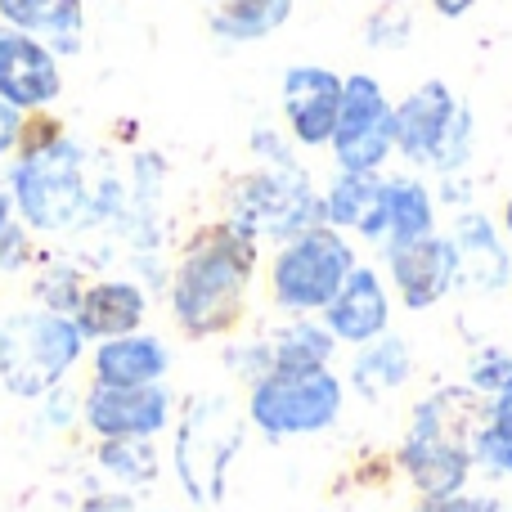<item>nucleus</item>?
Listing matches in <instances>:
<instances>
[{
	"instance_id": "f257e3e1",
	"label": "nucleus",
	"mask_w": 512,
	"mask_h": 512,
	"mask_svg": "<svg viewBox=\"0 0 512 512\" xmlns=\"http://www.w3.org/2000/svg\"><path fill=\"white\" fill-rule=\"evenodd\" d=\"M261 265V243L234 221L198 225L167 279V306L189 342L225 337L248 315V292Z\"/></svg>"
},
{
	"instance_id": "f03ea898",
	"label": "nucleus",
	"mask_w": 512,
	"mask_h": 512,
	"mask_svg": "<svg viewBox=\"0 0 512 512\" xmlns=\"http://www.w3.org/2000/svg\"><path fill=\"white\" fill-rule=\"evenodd\" d=\"M86 162H90L86 144L63 131L59 122H45L41 135L27 122L23 144L9 158V176H5V194L14 198L18 221L32 234L95 230L99 180H90Z\"/></svg>"
},
{
	"instance_id": "7ed1b4c3",
	"label": "nucleus",
	"mask_w": 512,
	"mask_h": 512,
	"mask_svg": "<svg viewBox=\"0 0 512 512\" xmlns=\"http://www.w3.org/2000/svg\"><path fill=\"white\" fill-rule=\"evenodd\" d=\"M486 418V400L463 382L441 387L409 409V427L396 445V468L418 490V499H450L472 486V445Z\"/></svg>"
},
{
	"instance_id": "20e7f679",
	"label": "nucleus",
	"mask_w": 512,
	"mask_h": 512,
	"mask_svg": "<svg viewBox=\"0 0 512 512\" xmlns=\"http://www.w3.org/2000/svg\"><path fill=\"white\" fill-rule=\"evenodd\" d=\"M171 472L189 504L216 508L230 490V468L248 436V414L225 391H198L180 405L171 427Z\"/></svg>"
},
{
	"instance_id": "39448f33",
	"label": "nucleus",
	"mask_w": 512,
	"mask_h": 512,
	"mask_svg": "<svg viewBox=\"0 0 512 512\" xmlns=\"http://www.w3.org/2000/svg\"><path fill=\"white\" fill-rule=\"evenodd\" d=\"M86 337L68 315L23 306L0 315V387L14 400H41L86 360Z\"/></svg>"
},
{
	"instance_id": "423d86ee",
	"label": "nucleus",
	"mask_w": 512,
	"mask_h": 512,
	"mask_svg": "<svg viewBox=\"0 0 512 512\" xmlns=\"http://www.w3.org/2000/svg\"><path fill=\"white\" fill-rule=\"evenodd\" d=\"M346 409V382L328 369H274L248 387L243 414L265 441H306L337 427Z\"/></svg>"
},
{
	"instance_id": "0eeeda50",
	"label": "nucleus",
	"mask_w": 512,
	"mask_h": 512,
	"mask_svg": "<svg viewBox=\"0 0 512 512\" xmlns=\"http://www.w3.org/2000/svg\"><path fill=\"white\" fill-rule=\"evenodd\" d=\"M225 221L248 230L256 243H288L297 234L324 225V194L306 167H256L239 176L225 194Z\"/></svg>"
},
{
	"instance_id": "6e6552de",
	"label": "nucleus",
	"mask_w": 512,
	"mask_h": 512,
	"mask_svg": "<svg viewBox=\"0 0 512 512\" xmlns=\"http://www.w3.org/2000/svg\"><path fill=\"white\" fill-rule=\"evenodd\" d=\"M360 265L351 239L333 225L297 234L279 243L270 261V301L283 315H324V306L342 292L346 274Z\"/></svg>"
},
{
	"instance_id": "1a4fd4ad",
	"label": "nucleus",
	"mask_w": 512,
	"mask_h": 512,
	"mask_svg": "<svg viewBox=\"0 0 512 512\" xmlns=\"http://www.w3.org/2000/svg\"><path fill=\"white\" fill-rule=\"evenodd\" d=\"M328 149L337 171H382L396 153V104L373 72H351L342 81V113Z\"/></svg>"
},
{
	"instance_id": "9d476101",
	"label": "nucleus",
	"mask_w": 512,
	"mask_h": 512,
	"mask_svg": "<svg viewBox=\"0 0 512 512\" xmlns=\"http://www.w3.org/2000/svg\"><path fill=\"white\" fill-rule=\"evenodd\" d=\"M81 427L95 441H158L176 427V391L167 382L153 387H104L90 382L81 391Z\"/></svg>"
},
{
	"instance_id": "9b49d317",
	"label": "nucleus",
	"mask_w": 512,
	"mask_h": 512,
	"mask_svg": "<svg viewBox=\"0 0 512 512\" xmlns=\"http://www.w3.org/2000/svg\"><path fill=\"white\" fill-rule=\"evenodd\" d=\"M342 72L324 63H292L279 77V108L297 149H328L342 113Z\"/></svg>"
},
{
	"instance_id": "f8f14e48",
	"label": "nucleus",
	"mask_w": 512,
	"mask_h": 512,
	"mask_svg": "<svg viewBox=\"0 0 512 512\" xmlns=\"http://www.w3.org/2000/svg\"><path fill=\"white\" fill-rule=\"evenodd\" d=\"M387 283L405 310H432L459 288V256H454L450 234H427L418 243L382 248Z\"/></svg>"
},
{
	"instance_id": "ddd939ff",
	"label": "nucleus",
	"mask_w": 512,
	"mask_h": 512,
	"mask_svg": "<svg viewBox=\"0 0 512 512\" xmlns=\"http://www.w3.org/2000/svg\"><path fill=\"white\" fill-rule=\"evenodd\" d=\"M63 68L45 41L14 27H0V99L23 117H41L59 104Z\"/></svg>"
},
{
	"instance_id": "4468645a",
	"label": "nucleus",
	"mask_w": 512,
	"mask_h": 512,
	"mask_svg": "<svg viewBox=\"0 0 512 512\" xmlns=\"http://www.w3.org/2000/svg\"><path fill=\"white\" fill-rule=\"evenodd\" d=\"M459 108H463V99L454 95L445 81H436V77L418 81L396 104V153L409 167L432 171V162H436V153H441Z\"/></svg>"
},
{
	"instance_id": "2eb2a0df",
	"label": "nucleus",
	"mask_w": 512,
	"mask_h": 512,
	"mask_svg": "<svg viewBox=\"0 0 512 512\" xmlns=\"http://www.w3.org/2000/svg\"><path fill=\"white\" fill-rule=\"evenodd\" d=\"M450 243L459 256V288L477 292V297H495V292L512 288V248L495 216L477 212V207L454 212Z\"/></svg>"
},
{
	"instance_id": "dca6fc26",
	"label": "nucleus",
	"mask_w": 512,
	"mask_h": 512,
	"mask_svg": "<svg viewBox=\"0 0 512 512\" xmlns=\"http://www.w3.org/2000/svg\"><path fill=\"white\" fill-rule=\"evenodd\" d=\"M319 319L337 337V346H369L391 333V288L378 265H355Z\"/></svg>"
},
{
	"instance_id": "f3484780",
	"label": "nucleus",
	"mask_w": 512,
	"mask_h": 512,
	"mask_svg": "<svg viewBox=\"0 0 512 512\" xmlns=\"http://www.w3.org/2000/svg\"><path fill=\"white\" fill-rule=\"evenodd\" d=\"M149 288L140 279H122V274H108V279H90L81 292V306L72 315V324L81 328L86 342H113V337L140 333L149 324Z\"/></svg>"
},
{
	"instance_id": "a211bd4d",
	"label": "nucleus",
	"mask_w": 512,
	"mask_h": 512,
	"mask_svg": "<svg viewBox=\"0 0 512 512\" xmlns=\"http://www.w3.org/2000/svg\"><path fill=\"white\" fill-rule=\"evenodd\" d=\"M324 225L360 234L364 243H387V207H382V171H337L324 189Z\"/></svg>"
},
{
	"instance_id": "6ab92c4d",
	"label": "nucleus",
	"mask_w": 512,
	"mask_h": 512,
	"mask_svg": "<svg viewBox=\"0 0 512 512\" xmlns=\"http://www.w3.org/2000/svg\"><path fill=\"white\" fill-rule=\"evenodd\" d=\"M167 373L171 346L149 328L95 342L90 351V382H104V387H153V382H167Z\"/></svg>"
},
{
	"instance_id": "aec40b11",
	"label": "nucleus",
	"mask_w": 512,
	"mask_h": 512,
	"mask_svg": "<svg viewBox=\"0 0 512 512\" xmlns=\"http://www.w3.org/2000/svg\"><path fill=\"white\" fill-rule=\"evenodd\" d=\"M0 27L36 36L59 59H68V54H81L86 0H0Z\"/></svg>"
},
{
	"instance_id": "412c9836",
	"label": "nucleus",
	"mask_w": 512,
	"mask_h": 512,
	"mask_svg": "<svg viewBox=\"0 0 512 512\" xmlns=\"http://www.w3.org/2000/svg\"><path fill=\"white\" fill-rule=\"evenodd\" d=\"M414 378V346L400 333H382L378 342L355 346L351 373H346V391H355L360 400L378 405V400L396 396L400 387H409Z\"/></svg>"
},
{
	"instance_id": "4be33fe9",
	"label": "nucleus",
	"mask_w": 512,
	"mask_h": 512,
	"mask_svg": "<svg viewBox=\"0 0 512 512\" xmlns=\"http://www.w3.org/2000/svg\"><path fill=\"white\" fill-rule=\"evenodd\" d=\"M207 27L225 45H256L292 18V0H203Z\"/></svg>"
},
{
	"instance_id": "5701e85b",
	"label": "nucleus",
	"mask_w": 512,
	"mask_h": 512,
	"mask_svg": "<svg viewBox=\"0 0 512 512\" xmlns=\"http://www.w3.org/2000/svg\"><path fill=\"white\" fill-rule=\"evenodd\" d=\"M382 207H387V243H418L436 234V194L418 176H382Z\"/></svg>"
},
{
	"instance_id": "b1692460",
	"label": "nucleus",
	"mask_w": 512,
	"mask_h": 512,
	"mask_svg": "<svg viewBox=\"0 0 512 512\" xmlns=\"http://www.w3.org/2000/svg\"><path fill=\"white\" fill-rule=\"evenodd\" d=\"M274 369H328L337 355V337L324 328L319 315H292L265 333Z\"/></svg>"
},
{
	"instance_id": "393cba45",
	"label": "nucleus",
	"mask_w": 512,
	"mask_h": 512,
	"mask_svg": "<svg viewBox=\"0 0 512 512\" xmlns=\"http://www.w3.org/2000/svg\"><path fill=\"white\" fill-rule=\"evenodd\" d=\"M95 472L113 490L140 495L162 477L158 441H95Z\"/></svg>"
},
{
	"instance_id": "a878e982",
	"label": "nucleus",
	"mask_w": 512,
	"mask_h": 512,
	"mask_svg": "<svg viewBox=\"0 0 512 512\" xmlns=\"http://www.w3.org/2000/svg\"><path fill=\"white\" fill-rule=\"evenodd\" d=\"M477 472L495 481H512V391L486 400V418L477 427V445H472Z\"/></svg>"
},
{
	"instance_id": "bb28decb",
	"label": "nucleus",
	"mask_w": 512,
	"mask_h": 512,
	"mask_svg": "<svg viewBox=\"0 0 512 512\" xmlns=\"http://www.w3.org/2000/svg\"><path fill=\"white\" fill-rule=\"evenodd\" d=\"M86 283L90 279L72 261H50V265H41V270H36V279H32V306L72 319V315H77V306H81Z\"/></svg>"
},
{
	"instance_id": "cd10ccee",
	"label": "nucleus",
	"mask_w": 512,
	"mask_h": 512,
	"mask_svg": "<svg viewBox=\"0 0 512 512\" xmlns=\"http://www.w3.org/2000/svg\"><path fill=\"white\" fill-rule=\"evenodd\" d=\"M360 36L369 50H382V54L405 50V45L414 41V9H409V0H382V5L364 18Z\"/></svg>"
},
{
	"instance_id": "c85d7f7f",
	"label": "nucleus",
	"mask_w": 512,
	"mask_h": 512,
	"mask_svg": "<svg viewBox=\"0 0 512 512\" xmlns=\"http://www.w3.org/2000/svg\"><path fill=\"white\" fill-rule=\"evenodd\" d=\"M468 387L477 391L481 400H495L512 391V351L504 346H481V351L468 355Z\"/></svg>"
},
{
	"instance_id": "c756f323",
	"label": "nucleus",
	"mask_w": 512,
	"mask_h": 512,
	"mask_svg": "<svg viewBox=\"0 0 512 512\" xmlns=\"http://www.w3.org/2000/svg\"><path fill=\"white\" fill-rule=\"evenodd\" d=\"M472 153H477V113H472V104L459 108V117H454L450 135H445L441 153H436L432 171L436 176H454V171H463L472 162Z\"/></svg>"
},
{
	"instance_id": "7c9ffc66",
	"label": "nucleus",
	"mask_w": 512,
	"mask_h": 512,
	"mask_svg": "<svg viewBox=\"0 0 512 512\" xmlns=\"http://www.w3.org/2000/svg\"><path fill=\"white\" fill-rule=\"evenodd\" d=\"M81 423V396L63 382V387H54V391H45L41 400H36V418H32V427L41 436H54V432H72V427Z\"/></svg>"
},
{
	"instance_id": "2f4dec72",
	"label": "nucleus",
	"mask_w": 512,
	"mask_h": 512,
	"mask_svg": "<svg viewBox=\"0 0 512 512\" xmlns=\"http://www.w3.org/2000/svg\"><path fill=\"white\" fill-rule=\"evenodd\" d=\"M248 149H252L256 167H274V171H283V167H301L292 135L274 131V126H256L252 140H248Z\"/></svg>"
},
{
	"instance_id": "473e14b6",
	"label": "nucleus",
	"mask_w": 512,
	"mask_h": 512,
	"mask_svg": "<svg viewBox=\"0 0 512 512\" xmlns=\"http://www.w3.org/2000/svg\"><path fill=\"white\" fill-rule=\"evenodd\" d=\"M36 261H41V252H36L32 230H27L23 221L5 225V230H0V270L18 274V270H27V265H36Z\"/></svg>"
},
{
	"instance_id": "72a5a7b5",
	"label": "nucleus",
	"mask_w": 512,
	"mask_h": 512,
	"mask_svg": "<svg viewBox=\"0 0 512 512\" xmlns=\"http://www.w3.org/2000/svg\"><path fill=\"white\" fill-rule=\"evenodd\" d=\"M409 512H504V499L486 495V490H463L450 499H418Z\"/></svg>"
},
{
	"instance_id": "f704fd0d",
	"label": "nucleus",
	"mask_w": 512,
	"mask_h": 512,
	"mask_svg": "<svg viewBox=\"0 0 512 512\" xmlns=\"http://www.w3.org/2000/svg\"><path fill=\"white\" fill-rule=\"evenodd\" d=\"M436 207H445V212H468L472 198H477V185H472V176H463V171H454V176H436Z\"/></svg>"
},
{
	"instance_id": "c9c22d12",
	"label": "nucleus",
	"mask_w": 512,
	"mask_h": 512,
	"mask_svg": "<svg viewBox=\"0 0 512 512\" xmlns=\"http://www.w3.org/2000/svg\"><path fill=\"white\" fill-rule=\"evenodd\" d=\"M68 512H140V504H135V495H126V490L99 486V490H86Z\"/></svg>"
},
{
	"instance_id": "e433bc0d",
	"label": "nucleus",
	"mask_w": 512,
	"mask_h": 512,
	"mask_svg": "<svg viewBox=\"0 0 512 512\" xmlns=\"http://www.w3.org/2000/svg\"><path fill=\"white\" fill-rule=\"evenodd\" d=\"M23 131H27V117L0 99V158H14L18 144H23Z\"/></svg>"
},
{
	"instance_id": "4c0bfd02",
	"label": "nucleus",
	"mask_w": 512,
	"mask_h": 512,
	"mask_svg": "<svg viewBox=\"0 0 512 512\" xmlns=\"http://www.w3.org/2000/svg\"><path fill=\"white\" fill-rule=\"evenodd\" d=\"M427 5H432L441 18H463L477 9V0H427Z\"/></svg>"
},
{
	"instance_id": "58836bf2",
	"label": "nucleus",
	"mask_w": 512,
	"mask_h": 512,
	"mask_svg": "<svg viewBox=\"0 0 512 512\" xmlns=\"http://www.w3.org/2000/svg\"><path fill=\"white\" fill-rule=\"evenodd\" d=\"M18 221V212H14V198L5 194V185H0V230H5V225H14Z\"/></svg>"
},
{
	"instance_id": "ea45409f",
	"label": "nucleus",
	"mask_w": 512,
	"mask_h": 512,
	"mask_svg": "<svg viewBox=\"0 0 512 512\" xmlns=\"http://www.w3.org/2000/svg\"><path fill=\"white\" fill-rule=\"evenodd\" d=\"M499 230H504V239L512 243V198H508L504 207H499Z\"/></svg>"
}]
</instances>
